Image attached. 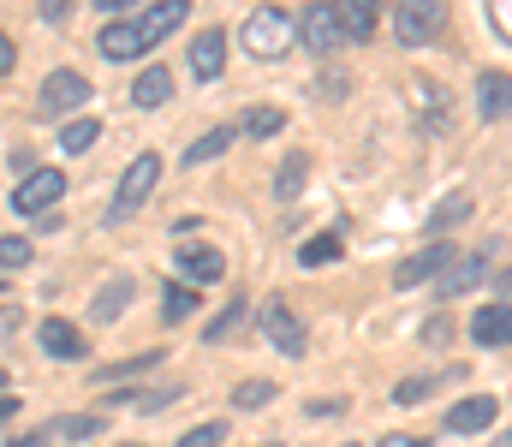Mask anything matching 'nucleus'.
Here are the masks:
<instances>
[{
    "mask_svg": "<svg viewBox=\"0 0 512 447\" xmlns=\"http://www.w3.org/2000/svg\"><path fill=\"white\" fill-rule=\"evenodd\" d=\"M239 42H245V54H256V60H286L292 42H298V18L280 12V6H256L251 18H245V30H239Z\"/></svg>",
    "mask_w": 512,
    "mask_h": 447,
    "instance_id": "nucleus-1",
    "label": "nucleus"
},
{
    "mask_svg": "<svg viewBox=\"0 0 512 447\" xmlns=\"http://www.w3.org/2000/svg\"><path fill=\"white\" fill-rule=\"evenodd\" d=\"M84 102H90V78H84L78 66H60V72H48L42 90H36V120H78Z\"/></svg>",
    "mask_w": 512,
    "mask_h": 447,
    "instance_id": "nucleus-2",
    "label": "nucleus"
},
{
    "mask_svg": "<svg viewBox=\"0 0 512 447\" xmlns=\"http://www.w3.org/2000/svg\"><path fill=\"white\" fill-rule=\"evenodd\" d=\"M161 185V155L155 149H143V155H131L126 173H120V191H114V203H108V221H126L137 215L143 203H149V191Z\"/></svg>",
    "mask_w": 512,
    "mask_h": 447,
    "instance_id": "nucleus-3",
    "label": "nucleus"
},
{
    "mask_svg": "<svg viewBox=\"0 0 512 447\" xmlns=\"http://www.w3.org/2000/svg\"><path fill=\"white\" fill-rule=\"evenodd\" d=\"M262 340H268L280 358H304V352H310V334H304V322H298V310H292L286 298H268V304H262Z\"/></svg>",
    "mask_w": 512,
    "mask_h": 447,
    "instance_id": "nucleus-4",
    "label": "nucleus"
},
{
    "mask_svg": "<svg viewBox=\"0 0 512 447\" xmlns=\"http://www.w3.org/2000/svg\"><path fill=\"white\" fill-rule=\"evenodd\" d=\"M447 30V6L441 0H411V6H393V36L405 48H423Z\"/></svg>",
    "mask_w": 512,
    "mask_h": 447,
    "instance_id": "nucleus-5",
    "label": "nucleus"
},
{
    "mask_svg": "<svg viewBox=\"0 0 512 447\" xmlns=\"http://www.w3.org/2000/svg\"><path fill=\"white\" fill-rule=\"evenodd\" d=\"M60 197H66V173H60V167H30V173L18 179V191H12V209H18V215H48Z\"/></svg>",
    "mask_w": 512,
    "mask_h": 447,
    "instance_id": "nucleus-6",
    "label": "nucleus"
},
{
    "mask_svg": "<svg viewBox=\"0 0 512 447\" xmlns=\"http://www.w3.org/2000/svg\"><path fill=\"white\" fill-rule=\"evenodd\" d=\"M453 257H459V245H441V239H435V245L411 251L405 263H393V287H399V293H411V287H423V281H441Z\"/></svg>",
    "mask_w": 512,
    "mask_h": 447,
    "instance_id": "nucleus-7",
    "label": "nucleus"
},
{
    "mask_svg": "<svg viewBox=\"0 0 512 447\" xmlns=\"http://www.w3.org/2000/svg\"><path fill=\"white\" fill-rule=\"evenodd\" d=\"M483 275H489V245H471L465 257H453V263H447V275L435 281V293H441V298L477 293V287H483Z\"/></svg>",
    "mask_w": 512,
    "mask_h": 447,
    "instance_id": "nucleus-8",
    "label": "nucleus"
},
{
    "mask_svg": "<svg viewBox=\"0 0 512 447\" xmlns=\"http://www.w3.org/2000/svg\"><path fill=\"white\" fill-rule=\"evenodd\" d=\"M185 0H149V6H137L131 18H137V36H143V48H155L161 36H173L179 24H185Z\"/></svg>",
    "mask_w": 512,
    "mask_h": 447,
    "instance_id": "nucleus-9",
    "label": "nucleus"
},
{
    "mask_svg": "<svg viewBox=\"0 0 512 447\" xmlns=\"http://www.w3.org/2000/svg\"><path fill=\"white\" fill-rule=\"evenodd\" d=\"M495 412H501L495 394H465V400L447 406V430H453V436H483V430L495 424Z\"/></svg>",
    "mask_w": 512,
    "mask_h": 447,
    "instance_id": "nucleus-10",
    "label": "nucleus"
},
{
    "mask_svg": "<svg viewBox=\"0 0 512 447\" xmlns=\"http://www.w3.org/2000/svg\"><path fill=\"white\" fill-rule=\"evenodd\" d=\"M298 36H304L310 54H340L346 48L340 42V24H334V6H304L298 12Z\"/></svg>",
    "mask_w": 512,
    "mask_h": 447,
    "instance_id": "nucleus-11",
    "label": "nucleus"
},
{
    "mask_svg": "<svg viewBox=\"0 0 512 447\" xmlns=\"http://www.w3.org/2000/svg\"><path fill=\"white\" fill-rule=\"evenodd\" d=\"M221 66H227V30L221 24H209V30H197L191 36V78H221Z\"/></svg>",
    "mask_w": 512,
    "mask_h": 447,
    "instance_id": "nucleus-12",
    "label": "nucleus"
},
{
    "mask_svg": "<svg viewBox=\"0 0 512 447\" xmlns=\"http://www.w3.org/2000/svg\"><path fill=\"white\" fill-rule=\"evenodd\" d=\"M173 263H179L185 287H203V281H221V275H227V257H221L215 245H179Z\"/></svg>",
    "mask_w": 512,
    "mask_h": 447,
    "instance_id": "nucleus-13",
    "label": "nucleus"
},
{
    "mask_svg": "<svg viewBox=\"0 0 512 447\" xmlns=\"http://www.w3.org/2000/svg\"><path fill=\"white\" fill-rule=\"evenodd\" d=\"M36 340H42V352H48V358H60V364H78V358L90 352V340H84L66 316H48V322L36 328Z\"/></svg>",
    "mask_w": 512,
    "mask_h": 447,
    "instance_id": "nucleus-14",
    "label": "nucleus"
},
{
    "mask_svg": "<svg viewBox=\"0 0 512 447\" xmlns=\"http://www.w3.org/2000/svg\"><path fill=\"white\" fill-rule=\"evenodd\" d=\"M96 48H102V60H137V54H149L143 36H137V18H108L102 36H96Z\"/></svg>",
    "mask_w": 512,
    "mask_h": 447,
    "instance_id": "nucleus-15",
    "label": "nucleus"
},
{
    "mask_svg": "<svg viewBox=\"0 0 512 447\" xmlns=\"http://www.w3.org/2000/svg\"><path fill=\"white\" fill-rule=\"evenodd\" d=\"M167 102H173V72H167V66H143L137 84H131V108L155 114V108H167Z\"/></svg>",
    "mask_w": 512,
    "mask_h": 447,
    "instance_id": "nucleus-16",
    "label": "nucleus"
},
{
    "mask_svg": "<svg viewBox=\"0 0 512 447\" xmlns=\"http://www.w3.org/2000/svg\"><path fill=\"white\" fill-rule=\"evenodd\" d=\"M304 179H310V155H304V149H286V161L274 167L268 197H274V203H298V197H304Z\"/></svg>",
    "mask_w": 512,
    "mask_h": 447,
    "instance_id": "nucleus-17",
    "label": "nucleus"
},
{
    "mask_svg": "<svg viewBox=\"0 0 512 447\" xmlns=\"http://www.w3.org/2000/svg\"><path fill=\"white\" fill-rule=\"evenodd\" d=\"M471 340L477 346H512V304H483L477 316H471Z\"/></svg>",
    "mask_w": 512,
    "mask_h": 447,
    "instance_id": "nucleus-18",
    "label": "nucleus"
},
{
    "mask_svg": "<svg viewBox=\"0 0 512 447\" xmlns=\"http://www.w3.org/2000/svg\"><path fill=\"white\" fill-rule=\"evenodd\" d=\"M477 215V197L471 191H447L435 209H429V239H441V233H453V227H465Z\"/></svg>",
    "mask_w": 512,
    "mask_h": 447,
    "instance_id": "nucleus-19",
    "label": "nucleus"
},
{
    "mask_svg": "<svg viewBox=\"0 0 512 447\" xmlns=\"http://www.w3.org/2000/svg\"><path fill=\"white\" fill-rule=\"evenodd\" d=\"M477 114L483 120H507L512 114V72H483L477 78Z\"/></svg>",
    "mask_w": 512,
    "mask_h": 447,
    "instance_id": "nucleus-20",
    "label": "nucleus"
},
{
    "mask_svg": "<svg viewBox=\"0 0 512 447\" xmlns=\"http://www.w3.org/2000/svg\"><path fill=\"white\" fill-rule=\"evenodd\" d=\"M334 24H340V42H346V48H352V42H370V36H376V6L340 0V6H334Z\"/></svg>",
    "mask_w": 512,
    "mask_h": 447,
    "instance_id": "nucleus-21",
    "label": "nucleus"
},
{
    "mask_svg": "<svg viewBox=\"0 0 512 447\" xmlns=\"http://www.w3.org/2000/svg\"><path fill=\"white\" fill-rule=\"evenodd\" d=\"M447 96H441V84H429V78H411V108L423 114V126L429 132H447V108H441Z\"/></svg>",
    "mask_w": 512,
    "mask_h": 447,
    "instance_id": "nucleus-22",
    "label": "nucleus"
},
{
    "mask_svg": "<svg viewBox=\"0 0 512 447\" xmlns=\"http://www.w3.org/2000/svg\"><path fill=\"white\" fill-rule=\"evenodd\" d=\"M126 304H131V275H114V281H102V293L90 298V316L96 322H120Z\"/></svg>",
    "mask_w": 512,
    "mask_h": 447,
    "instance_id": "nucleus-23",
    "label": "nucleus"
},
{
    "mask_svg": "<svg viewBox=\"0 0 512 447\" xmlns=\"http://www.w3.org/2000/svg\"><path fill=\"white\" fill-rule=\"evenodd\" d=\"M340 251H346L340 233H316V239L298 245V263H304V269H328V263H340Z\"/></svg>",
    "mask_w": 512,
    "mask_h": 447,
    "instance_id": "nucleus-24",
    "label": "nucleus"
},
{
    "mask_svg": "<svg viewBox=\"0 0 512 447\" xmlns=\"http://www.w3.org/2000/svg\"><path fill=\"white\" fill-rule=\"evenodd\" d=\"M42 436H66V442H90L102 436V412H72V418H54Z\"/></svg>",
    "mask_w": 512,
    "mask_h": 447,
    "instance_id": "nucleus-25",
    "label": "nucleus"
},
{
    "mask_svg": "<svg viewBox=\"0 0 512 447\" xmlns=\"http://www.w3.org/2000/svg\"><path fill=\"white\" fill-rule=\"evenodd\" d=\"M233 138H239L233 126H215V132H203L197 144L185 149V167H203V161H215V155H227V149H233Z\"/></svg>",
    "mask_w": 512,
    "mask_h": 447,
    "instance_id": "nucleus-26",
    "label": "nucleus"
},
{
    "mask_svg": "<svg viewBox=\"0 0 512 447\" xmlns=\"http://www.w3.org/2000/svg\"><path fill=\"white\" fill-rule=\"evenodd\" d=\"M96 138H102V120H90V114H78V120L60 126V149H66V155H84Z\"/></svg>",
    "mask_w": 512,
    "mask_h": 447,
    "instance_id": "nucleus-27",
    "label": "nucleus"
},
{
    "mask_svg": "<svg viewBox=\"0 0 512 447\" xmlns=\"http://www.w3.org/2000/svg\"><path fill=\"white\" fill-rule=\"evenodd\" d=\"M239 322H245V298H227V304H221V316L203 328V340H209V346H221V340H233V334H239Z\"/></svg>",
    "mask_w": 512,
    "mask_h": 447,
    "instance_id": "nucleus-28",
    "label": "nucleus"
},
{
    "mask_svg": "<svg viewBox=\"0 0 512 447\" xmlns=\"http://www.w3.org/2000/svg\"><path fill=\"white\" fill-rule=\"evenodd\" d=\"M155 364H161V352H137V358H120V364H102L96 382H126V376H143V370H155Z\"/></svg>",
    "mask_w": 512,
    "mask_h": 447,
    "instance_id": "nucleus-29",
    "label": "nucleus"
},
{
    "mask_svg": "<svg viewBox=\"0 0 512 447\" xmlns=\"http://www.w3.org/2000/svg\"><path fill=\"white\" fill-rule=\"evenodd\" d=\"M191 310H197V293H191L185 281H167V298H161V316H167V322H185Z\"/></svg>",
    "mask_w": 512,
    "mask_h": 447,
    "instance_id": "nucleus-30",
    "label": "nucleus"
},
{
    "mask_svg": "<svg viewBox=\"0 0 512 447\" xmlns=\"http://www.w3.org/2000/svg\"><path fill=\"white\" fill-rule=\"evenodd\" d=\"M280 126H286V114H280V108H251V114L239 120V132H251V138H274Z\"/></svg>",
    "mask_w": 512,
    "mask_h": 447,
    "instance_id": "nucleus-31",
    "label": "nucleus"
},
{
    "mask_svg": "<svg viewBox=\"0 0 512 447\" xmlns=\"http://www.w3.org/2000/svg\"><path fill=\"white\" fill-rule=\"evenodd\" d=\"M268 400H274V382H239V388H233V406H239V412H256V406H268Z\"/></svg>",
    "mask_w": 512,
    "mask_h": 447,
    "instance_id": "nucleus-32",
    "label": "nucleus"
},
{
    "mask_svg": "<svg viewBox=\"0 0 512 447\" xmlns=\"http://www.w3.org/2000/svg\"><path fill=\"white\" fill-rule=\"evenodd\" d=\"M429 394H435V382H429V376H405V382L393 388V406H423Z\"/></svg>",
    "mask_w": 512,
    "mask_h": 447,
    "instance_id": "nucleus-33",
    "label": "nucleus"
},
{
    "mask_svg": "<svg viewBox=\"0 0 512 447\" xmlns=\"http://www.w3.org/2000/svg\"><path fill=\"white\" fill-rule=\"evenodd\" d=\"M24 263H30V239L0 233V269H24Z\"/></svg>",
    "mask_w": 512,
    "mask_h": 447,
    "instance_id": "nucleus-34",
    "label": "nucleus"
},
{
    "mask_svg": "<svg viewBox=\"0 0 512 447\" xmlns=\"http://www.w3.org/2000/svg\"><path fill=\"white\" fill-rule=\"evenodd\" d=\"M227 442V424H197V430H185L173 447H221Z\"/></svg>",
    "mask_w": 512,
    "mask_h": 447,
    "instance_id": "nucleus-35",
    "label": "nucleus"
},
{
    "mask_svg": "<svg viewBox=\"0 0 512 447\" xmlns=\"http://www.w3.org/2000/svg\"><path fill=\"white\" fill-rule=\"evenodd\" d=\"M173 400H185L179 382H173V388H149V394H137V412H161V406H173Z\"/></svg>",
    "mask_w": 512,
    "mask_h": 447,
    "instance_id": "nucleus-36",
    "label": "nucleus"
},
{
    "mask_svg": "<svg viewBox=\"0 0 512 447\" xmlns=\"http://www.w3.org/2000/svg\"><path fill=\"white\" fill-rule=\"evenodd\" d=\"M447 340H453V322L447 316H429L423 322V346H447Z\"/></svg>",
    "mask_w": 512,
    "mask_h": 447,
    "instance_id": "nucleus-37",
    "label": "nucleus"
},
{
    "mask_svg": "<svg viewBox=\"0 0 512 447\" xmlns=\"http://www.w3.org/2000/svg\"><path fill=\"white\" fill-rule=\"evenodd\" d=\"M489 24H495L501 42H512V0H495V6H489Z\"/></svg>",
    "mask_w": 512,
    "mask_h": 447,
    "instance_id": "nucleus-38",
    "label": "nucleus"
},
{
    "mask_svg": "<svg viewBox=\"0 0 512 447\" xmlns=\"http://www.w3.org/2000/svg\"><path fill=\"white\" fill-rule=\"evenodd\" d=\"M316 90H322V96H328V102H340V96H346V78H340V72H328V78H322V84H316Z\"/></svg>",
    "mask_w": 512,
    "mask_h": 447,
    "instance_id": "nucleus-39",
    "label": "nucleus"
},
{
    "mask_svg": "<svg viewBox=\"0 0 512 447\" xmlns=\"http://www.w3.org/2000/svg\"><path fill=\"white\" fill-rule=\"evenodd\" d=\"M12 66H18V48H12V36L0 30V72H12Z\"/></svg>",
    "mask_w": 512,
    "mask_h": 447,
    "instance_id": "nucleus-40",
    "label": "nucleus"
},
{
    "mask_svg": "<svg viewBox=\"0 0 512 447\" xmlns=\"http://www.w3.org/2000/svg\"><path fill=\"white\" fill-rule=\"evenodd\" d=\"M495 293H501V304H512V263L495 275Z\"/></svg>",
    "mask_w": 512,
    "mask_h": 447,
    "instance_id": "nucleus-41",
    "label": "nucleus"
},
{
    "mask_svg": "<svg viewBox=\"0 0 512 447\" xmlns=\"http://www.w3.org/2000/svg\"><path fill=\"white\" fill-rule=\"evenodd\" d=\"M376 447H429V442H423V436H382Z\"/></svg>",
    "mask_w": 512,
    "mask_h": 447,
    "instance_id": "nucleus-42",
    "label": "nucleus"
},
{
    "mask_svg": "<svg viewBox=\"0 0 512 447\" xmlns=\"http://www.w3.org/2000/svg\"><path fill=\"white\" fill-rule=\"evenodd\" d=\"M12 418H18V400H12V394H0V424H12Z\"/></svg>",
    "mask_w": 512,
    "mask_h": 447,
    "instance_id": "nucleus-43",
    "label": "nucleus"
},
{
    "mask_svg": "<svg viewBox=\"0 0 512 447\" xmlns=\"http://www.w3.org/2000/svg\"><path fill=\"white\" fill-rule=\"evenodd\" d=\"M48 436H12V447H42Z\"/></svg>",
    "mask_w": 512,
    "mask_h": 447,
    "instance_id": "nucleus-44",
    "label": "nucleus"
},
{
    "mask_svg": "<svg viewBox=\"0 0 512 447\" xmlns=\"http://www.w3.org/2000/svg\"><path fill=\"white\" fill-rule=\"evenodd\" d=\"M489 447H512V430H507V436H501V442H489Z\"/></svg>",
    "mask_w": 512,
    "mask_h": 447,
    "instance_id": "nucleus-45",
    "label": "nucleus"
},
{
    "mask_svg": "<svg viewBox=\"0 0 512 447\" xmlns=\"http://www.w3.org/2000/svg\"><path fill=\"white\" fill-rule=\"evenodd\" d=\"M0 388H6V370H0Z\"/></svg>",
    "mask_w": 512,
    "mask_h": 447,
    "instance_id": "nucleus-46",
    "label": "nucleus"
},
{
    "mask_svg": "<svg viewBox=\"0 0 512 447\" xmlns=\"http://www.w3.org/2000/svg\"><path fill=\"white\" fill-rule=\"evenodd\" d=\"M126 447H143V442H126Z\"/></svg>",
    "mask_w": 512,
    "mask_h": 447,
    "instance_id": "nucleus-47",
    "label": "nucleus"
},
{
    "mask_svg": "<svg viewBox=\"0 0 512 447\" xmlns=\"http://www.w3.org/2000/svg\"><path fill=\"white\" fill-rule=\"evenodd\" d=\"M346 447H358V442H346Z\"/></svg>",
    "mask_w": 512,
    "mask_h": 447,
    "instance_id": "nucleus-48",
    "label": "nucleus"
}]
</instances>
